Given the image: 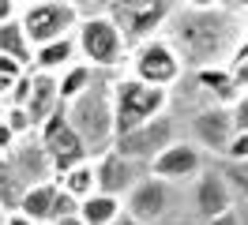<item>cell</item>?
Here are the masks:
<instances>
[{
    "label": "cell",
    "mask_w": 248,
    "mask_h": 225,
    "mask_svg": "<svg viewBox=\"0 0 248 225\" xmlns=\"http://www.w3.org/2000/svg\"><path fill=\"white\" fill-rule=\"evenodd\" d=\"M0 225H8V210H0Z\"/></svg>",
    "instance_id": "cell-37"
},
{
    "label": "cell",
    "mask_w": 248,
    "mask_h": 225,
    "mask_svg": "<svg viewBox=\"0 0 248 225\" xmlns=\"http://www.w3.org/2000/svg\"><path fill=\"white\" fill-rule=\"evenodd\" d=\"M200 225H241V222H237V210H226V214H218L211 222H200Z\"/></svg>",
    "instance_id": "cell-31"
},
{
    "label": "cell",
    "mask_w": 248,
    "mask_h": 225,
    "mask_svg": "<svg viewBox=\"0 0 248 225\" xmlns=\"http://www.w3.org/2000/svg\"><path fill=\"white\" fill-rule=\"evenodd\" d=\"M76 8H79V30H76L79 60L91 64L94 72H102V75L128 68L132 45L121 34V27L109 19V4H76Z\"/></svg>",
    "instance_id": "cell-2"
},
{
    "label": "cell",
    "mask_w": 248,
    "mask_h": 225,
    "mask_svg": "<svg viewBox=\"0 0 248 225\" xmlns=\"http://www.w3.org/2000/svg\"><path fill=\"white\" fill-rule=\"evenodd\" d=\"M16 132H12V128H8V124H4V117H0V154H4V158H8V154H12V150H16Z\"/></svg>",
    "instance_id": "cell-28"
},
{
    "label": "cell",
    "mask_w": 248,
    "mask_h": 225,
    "mask_svg": "<svg viewBox=\"0 0 248 225\" xmlns=\"http://www.w3.org/2000/svg\"><path fill=\"white\" fill-rule=\"evenodd\" d=\"M124 214V199H113V195H91L83 207H79V218L83 225H113Z\"/></svg>",
    "instance_id": "cell-20"
},
{
    "label": "cell",
    "mask_w": 248,
    "mask_h": 225,
    "mask_svg": "<svg viewBox=\"0 0 248 225\" xmlns=\"http://www.w3.org/2000/svg\"><path fill=\"white\" fill-rule=\"evenodd\" d=\"M113 225H143V222H136V218H132V214L124 210V214H121V218H117V222H113Z\"/></svg>",
    "instance_id": "cell-35"
},
{
    "label": "cell",
    "mask_w": 248,
    "mask_h": 225,
    "mask_svg": "<svg viewBox=\"0 0 248 225\" xmlns=\"http://www.w3.org/2000/svg\"><path fill=\"white\" fill-rule=\"evenodd\" d=\"M19 15H23V4H16V0H0V27H4V23H16Z\"/></svg>",
    "instance_id": "cell-27"
},
{
    "label": "cell",
    "mask_w": 248,
    "mask_h": 225,
    "mask_svg": "<svg viewBox=\"0 0 248 225\" xmlns=\"http://www.w3.org/2000/svg\"><path fill=\"white\" fill-rule=\"evenodd\" d=\"M61 195V184L57 180H46V184H31L23 199H19V214L31 218L34 225H49L53 222V203Z\"/></svg>",
    "instance_id": "cell-18"
},
{
    "label": "cell",
    "mask_w": 248,
    "mask_h": 225,
    "mask_svg": "<svg viewBox=\"0 0 248 225\" xmlns=\"http://www.w3.org/2000/svg\"><path fill=\"white\" fill-rule=\"evenodd\" d=\"M245 30L248 23L233 4H173L166 38L181 53L188 72H200V68H226Z\"/></svg>",
    "instance_id": "cell-1"
},
{
    "label": "cell",
    "mask_w": 248,
    "mask_h": 225,
    "mask_svg": "<svg viewBox=\"0 0 248 225\" xmlns=\"http://www.w3.org/2000/svg\"><path fill=\"white\" fill-rule=\"evenodd\" d=\"M53 225H83V218L76 214V218H61V222H53Z\"/></svg>",
    "instance_id": "cell-36"
},
{
    "label": "cell",
    "mask_w": 248,
    "mask_h": 225,
    "mask_svg": "<svg viewBox=\"0 0 248 225\" xmlns=\"http://www.w3.org/2000/svg\"><path fill=\"white\" fill-rule=\"evenodd\" d=\"M34 75V87H31V102H27V113H31V120L42 128L53 113H61L64 102H61V83H57V75Z\"/></svg>",
    "instance_id": "cell-16"
},
{
    "label": "cell",
    "mask_w": 248,
    "mask_h": 225,
    "mask_svg": "<svg viewBox=\"0 0 248 225\" xmlns=\"http://www.w3.org/2000/svg\"><path fill=\"white\" fill-rule=\"evenodd\" d=\"M79 214V199H72L68 192L57 195V203H53V222H61V218H76ZM49 222V225H53Z\"/></svg>",
    "instance_id": "cell-24"
},
{
    "label": "cell",
    "mask_w": 248,
    "mask_h": 225,
    "mask_svg": "<svg viewBox=\"0 0 248 225\" xmlns=\"http://www.w3.org/2000/svg\"><path fill=\"white\" fill-rule=\"evenodd\" d=\"M113 109H117V139L136 132L155 117L170 113V90L147 87L132 75H117L113 79Z\"/></svg>",
    "instance_id": "cell-4"
},
{
    "label": "cell",
    "mask_w": 248,
    "mask_h": 225,
    "mask_svg": "<svg viewBox=\"0 0 248 225\" xmlns=\"http://www.w3.org/2000/svg\"><path fill=\"white\" fill-rule=\"evenodd\" d=\"M94 177H98V192L113 195V199H128L136 192L140 180L151 177V169L132 158H124L121 150H106L102 158H94Z\"/></svg>",
    "instance_id": "cell-12"
},
{
    "label": "cell",
    "mask_w": 248,
    "mask_h": 225,
    "mask_svg": "<svg viewBox=\"0 0 248 225\" xmlns=\"http://www.w3.org/2000/svg\"><path fill=\"white\" fill-rule=\"evenodd\" d=\"M0 117H4V105H0Z\"/></svg>",
    "instance_id": "cell-38"
},
{
    "label": "cell",
    "mask_w": 248,
    "mask_h": 225,
    "mask_svg": "<svg viewBox=\"0 0 248 225\" xmlns=\"http://www.w3.org/2000/svg\"><path fill=\"white\" fill-rule=\"evenodd\" d=\"M109 19L121 27L128 45L136 49V45L166 34V27L173 19V4H162V0H113L109 4Z\"/></svg>",
    "instance_id": "cell-7"
},
{
    "label": "cell",
    "mask_w": 248,
    "mask_h": 225,
    "mask_svg": "<svg viewBox=\"0 0 248 225\" xmlns=\"http://www.w3.org/2000/svg\"><path fill=\"white\" fill-rule=\"evenodd\" d=\"M188 203H192V214H196L200 222H211V218H218V214H226V210L237 207V199H233L226 177L218 173V165H207L200 173V180H196L192 192H188Z\"/></svg>",
    "instance_id": "cell-13"
},
{
    "label": "cell",
    "mask_w": 248,
    "mask_h": 225,
    "mask_svg": "<svg viewBox=\"0 0 248 225\" xmlns=\"http://www.w3.org/2000/svg\"><path fill=\"white\" fill-rule=\"evenodd\" d=\"M233 135H237V124H233V113L222 109V105H203L188 117V139L203 150V154H215V158H226Z\"/></svg>",
    "instance_id": "cell-10"
},
{
    "label": "cell",
    "mask_w": 248,
    "mask_h": 225,
    "mask_svg": "<svg viewBox=\"0 0 248 225\" xmlns=\"http://www.w3.org/2000/svg\"><path fill=\"white\" fill-rule=\"evenodd\" d=\"M113 79L117 75H98L87 94H79L72 105H64V113L72 120L79 139L87 143L91 158H102L117 143V109H113Z\"/></svg>",
    "instance_id": "cell-3"
},
{
    "label": "cell",
    "mask_w": 248,
    "mask_h": 225,
    "mask_svg": "<svg viewBox=\"0 0 248 225\" xmlns=\"http://www.w3.org/2000/svg\"><path fill=\"white\" fill-rule=\"evenodd\" d=\"M203 169H207V154L192 139H177L173 147H166L151 162V177H158V180H166L170 188H177V184H196Z\"/></svg>",
    "instance_id": "cell-11"
},
{
    "label": "cell",
    "mask_w": 248,
    "mask_h": 225,
    "mask_svg": "<svg viewBox=\"0 0 248 225\" xmlns=\"http://www.w3.org/2000/svg\"><path fill=\"white\" fill-rule=\"evenodd\" d=\"M8 162H12V169L19 173V180H23L27 188H31V184L57 180V173H53V162H49V154L42 150L38 135H31V139H19L16 150L8 154Z\"/></svg>",
    "instance_id": "cell-15"
},
{
    "label": "cell",
    "mask_w": 248,
    "mask_h": 225,
    "mask_svg": "<svg viewBox=\"0 0 248 225\" xmlns=\"http://www.w3.org/2000/svg\"><path fill=\"white\" fill-rule=\"evenodd\" d=\"M218 173L226 177V184H230L237 203L248 199V162H218Z\"/></svg>",
    "instance_id": "cell-23"
},
{
    "label": "cell",
    "mask_w": 248,
    "mask_h": 225,
    "mask_svg": "<svg viewBox=\"0 0 248 225\" xmlns=\"http://www.w3.org/2000/svg\"><path fill=\"white\" fill-rule=\"evenodd\" d=\"M173 143H177V117H173V113H162V117H155L151 124L121 135V139L113 143V150H121L124 158H132V162H140V165L151 169V162H155L166 147H173Z\"/></svg>",
    "instance_id": "cell-9"
},
{
    "label": "cell",
    "mask_w": 248,
    "mask_h": 225,
    "mask_svg": "<svg viewBox=\"0 0 248 225\" xmlns=\"http://www.w3.org/2000/svg\"><path fill=\"white\" fill-rule=\"evenodd\" d=\"M8 225H34V222H31V218H23V214L16 210V214H8Z\"/></svg>",
    "instance_id": "cell-34"
},
{
    "label": "cell",
    "mask_w": 248,
    "mask_h": 225,
    "mask_svg": "<svg viewBox=\"0 0 248 225\" xmlns=\"http://www.w3.org/2000/svg\"><path fill=\"white\" fill-rule=\"evenodd\" d=\"M124 210H128L136 222L155 225V222H162V218L173 210V188L166 184V180H158V177H147V180L136 184V192L124 199Z\"/></svg>",
    "instance_id": "cell-14"
},
{
    "label": "cell",
    "mask_w": 248,
    "mask_h": 225,
    "mask_svg": "<svg viewBox=\"0 0 248 225\" xmlns=\"http://www.w3.org/2000/svg\"><path fill=\"white\" fill-rule=\"evenodd\" d=\"M76 60H79L76 38H61V42H49V45H42V49H34L31 72H38V75H61L64 68H72Z\"/></svg>",
    "instance_id": "cell-17"
},
{
    "label": "cell",
    "mask_w": 248,
    "mask_h": 225,
    "mask_svg": "<svg viewBox=\"0 0 248 225\" xmlns=\"http://www.w3.org/2000/svg\"><path fill=\"white\" fill-rule=\"evenodd\" d=\"M128 75L140 79V83H147V87L173 90L188 75V68H185V60H181V53L170 45V38L162 34V38H151V42H143V45L132 49V57H128Z\"/></svg>",
    "instance_id": "cell-5"
},
{
    "label": "cell",
    "mask_w": 248,
    "mask_h": 225,
    "mask_svg": "<svg viewBox=\"0 0 248 225\" xmlns=\"http://www.w3.org/2000/svg\"><path fill=\"white\" fill-rule=\"evenodd\" d=\"M233 210H237V222H241V225H248V199H241V203H237Z\"/></svg>",
    "instance_id": "cell-32"
},
{
    "label": "cell",
    "mask_w": 248,
    "mask_h": 225,
    "mask_svg": "<svg viewBox=\"0 0 248 225\" xmlns=\"http://www.w3.org/2000/svg\"><path fill=\"white\" fill-rule=\"evenodd\" d=\"M38 143H42V150L49 154V162H53V173L57 177H64V173H72L76 165L83 162H94L91 150H87V143L79 139V132L72 128V120H68V113H53V117L38 128Z\"/></svg>",
    "instance_id": "cell-8"
},
{
    "label": "cell",
    "mask_w": 248,
    "mask_h": 225,
    "mask_svg": "<svg viewBox=\"0 0 248 225\" xmlns=\"http://www.w3.org/2000/svg\"><path fill=\"white\" fill-rule=\"evenodd\" d=\"M218 162H248V132H237V135H233L226 158H218Z\"/></svg>",
    "instance_id": "cell-25"
},
{
    "label": "cell",
    "mask_w": 248,
    "mask_h": 225,
    "mask_svg": "<svg viewBox=\"0 0 248 225\" xmlns=\"http://www.w3.org/2000/svg\"><path fill=\"white\" fill-rule=\"evenodd\" d=\"M102 72H94L91 64H83V60H76L72 68H64L61 75H57V83H61V102L72 105L79 98V94H87V90L94 87V79H98Z\"/></svg>",
    "instance_id": "cell-19"
},
{
    "label": "cell",
    "mask_w": 248,
    "mask_h": 225,
    "mask_svg": "<svg viewBox=\"0 0 248 225\" xmlns=\"http://www.w3.org/2000/svg\"><path fill=\"white\" fill-rule=\"evenodd\" d=\"M0 57H16V60H23V64L34 60V45H31V38H27V30H23L19 19L0 27Z\"/></svg>",
    "instance_id": "cell-22"
},
{
    "label": "cell",
    "mask_w": 248,
    "mask_h": 225,
    "mask_svg": "<svg viewBox=\"0 0 248 225\" xmlns=\"http://www.w3.org/2000/svg\"><path fill=\"white\" fill-rule=\"evenodd\" d=\"M230 75H233V87L241 90V94H248V60H245V64H233Z\"/></svg>",
    "instance_id": "cell-29"
},
{
    "label": "cell",
    "mask_w": 248,
    "mask_h": 225,
    "mask_svg": "<svg viewBox=\"0 0 248 225\" xmlns=\"http://www.w3.org/2000/svg\"><path fill=\"white\" fill-rule=\"evenodd\" d=\"M12 87H16V83H4V79H0V105H8V98H12Z\"/></svg>",
    "instance_id": "cell-33"
},
{
    "label": "cell",
    "mask_w": 248,
    "mask_h": 225,
    "mask_svg": "<svg viewBox=\"0 0 248 225\" xmlns=\"http://www.w3.org/2000/svg\"><path fill=\"white\" fill-rule=\"evenodd\" d=\"M19 23L27 30L34 49H42L49 42H61V38H76L79 30V8L68 0H27Z\"/></svg>",
    "instance_id": "cell-6"
},
{
    "label": "cell",
    "mask_w": 248,
    "mask_h": 225,
    "mask_svg": "<svg viewBox=\"0 0 248 225\" xmlns=\"http://www.w3.org/2000/svg\"><path fill=\"white\" fill-rule=\"evenodd\" d=\"M245 60H248V30H245V38H241V45L233 49V57H230V64H226V68H233V64H245Z\"/></svg>",
    "instance_id": "cell-30"
},
{
    "label": "cell",
    "mask_w": 248,
    "mask_h": 225,
    "mask_svg": "<svg viewBox=\"0 0 248 225\" xmlns=\"http://www.w3.org/2000/svg\"><path fill=\"white\" fill-rule=\"evenodd\" d=\"M233 124H237V132H248V94H241L237 102H233Z\"/></svg>",
    "instance_id": "cell-26"
},
{
    "label": "cell",
    "mask_w": 248,
    "mask_h": 225,
    "mask_svg": "<svg viewBox=\"0 0 248 225\" xmlns=\"http://www.w3.org/2000/svg\"><path fill=\"white\" fill-rule=\"evenodd\" d=\"M57 184H61V192H68L72 199H79V207H83V203H87L91 195H98V177H94V162L76 165L72 173L57 177Z\"/></svg>",
    "instance_id": "cell-21"
}]
</instances>
